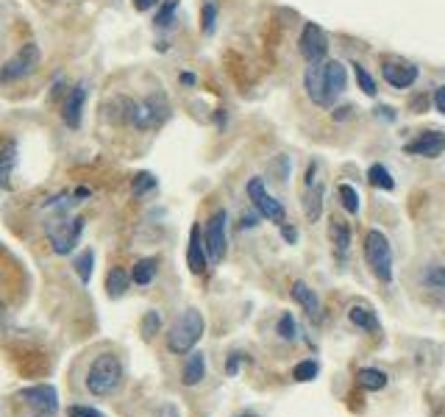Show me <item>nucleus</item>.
Here are the masks:
<instances>
[{
  "instance_id": "c756f323",
  "label": "nucleus",
  "mask_w": 445,
  "mask_h": 417,
  "mask_svg": "<svg viewBox=\"0 0 445 417\" xmlns=\"http://www.w3.org/2000/svg\"><path fill=\"white\" fill-rule=\"evenodd\" d=\"M276 331H278V337H281L284 342H295V340H298V323H295V314H292V312H284V314L278 317Z\"/></svg>"
},
{
  "instance_id": "a18cd8bd",
  "label": "nucleus",
  "mask_w": 445,
  "mask_h": 417,
  "mask_svg": "<svg viewBox=\"0 0 445 417\" xmlns=\"http://www.w3.org/2000/svg\"><path fill=\"white\" fill-rule=\"evenodd\" d=\"M351 112H354L351 106H342V109H334V114H331V117H334V120H345Z\"/></svg>"
},
{
  "instance_id": "f03ea898",
  "label": "nucleus",
  "mask_w": 445,
  "mask_h": 417,
  "mask_svg": "<svg viewBox=\"0 0 445 417\" xmlns=\"http://www.w3.org/2000/svg\"><path fill=\"white\" fill-rule=\"evenodd\" d=\"M204 331H206L204 314L198 309H187L184 314L176 317V323L167 331V351L176 354V356H187L190 351H195Z\"/></svg>"
},
{
  "instance_id": "37998d69",
  "label": "nucleus",
  "mask_w": 445,
  "mask_h": 417,
  "mask_svg": "<svg viewBox=\"0 0 445 417\" xmlns=\"http://www.w3.org/2000/svg\"><path fill=\"white\" fill-rule=\"evenodd\" d=\"M159 417H181V415H179V409H176L173 404H165V407L159 409Z\"/></svg>"
},
{
  "instance_id": "6ab92c4d",
  "label": "nucleus",
  "mask_w": 445,
  "mask_h": 417,
  "mask_svg": "<svg viewBox=\"0 0 445 417\" xmlns=\"http://www.w3.org/2000/svg\"><path fill=\"white\" fill-rule=\"evenodd\" d=\"M14 167H17V142L8 139L3 148H0V190H11V179H14Z\"/></svg>"
},
{
  "instance_id": "4be33fe9",
  "label": "nucleus",
  "mask_w": 445,
  "mask_h": 417,
  "mask_svg": "<svg viewBox=\"0 0 445 417\" xmlns=\"http://www.w3.org/2000/svg\"><path fill=\"white\" fill-rule=\"evenodd\" d=\"M156 273H159V261H156L153 256H145V259H137V261H134L131 281H134L137 287H148V284H153Z\"/></svg>"
},
{
  "instance_id": "b1692460",
  "label": "nucleus",
  "mask_w": 445,
  "mask_h": 417,
  "mask_svg": "<svg viewBox=\"0 0 445 417\" xmlns=\"http://www.w3.org/2000/svg\"><path fill=\"white\" fill-rule=\"evenodd\" d=\"M387 373L384 370H379V367H362L359 373H356V384L362 387V390H368V393H379V390H384L387 387Z\"/></svg>"
},
{
  "instance_id": "ddd939ff",
  "label": "nucleus",
  "mask_w": 445,
  "mask_h": 417,
  "mask_svg": "<svg viewBox=\"0 0 445 417\" xmlns=\"http://www.w3.org/2000/svg\"><path fill=\"white\" fill-rule=\"evenodd\" d=\"M86 98H89V84H86V81H78L73 89H67V95H64V109H61V120L67 123V128H78V126H81Z\"/></svg>"
},
{
  "instance_id": "2eb2a0df",
  "label": "nucleus",
  "mask_w": 445,
  "mask_h": 417,
  "mask_svg": "<svg viewBox=\"0 0 445 417\" xmlns=\"http://www.w3.org/2000/svg\"><path fill=\"white\" fill-rule=\"evenodd\" d=\"M187 267L201 275L206 273L209 267V253H206V245H204V234H201V225H193L190 228V245H187Z\"/></svg>"
},
{
  "instance_id": "de8ad7c7",
  "label": "nucleus",
  "mask_w": 445,
  "mask_h": 417,
  "mask_svg": "<svg viewBox=\"0 0 445 417\" xmlns=\"http://www.w3.org/2000/svg\"><path fill=\"white\" fill-rule=\"evenodd\" d=\"M153 3H156V0H134V8H137V11H148Z\"/></svg>"
},
{
  "instance_id": "58836bf2",
  "label": "nucleus",
  "mask_w": 445,
  "mask_h": 417,
  "mask_svg": "<svg viewBox=\"0 0 445 417\" xmlns=\"http://www.w3.org/2000/svg\"><path fill=\"white\" fill-rule=\"evenodd\" d=\"M281 236H284V242L295 245V242H298V228H292L289 222H284V225H281Z\"/></svg>"
},
{
  "instance_id": "49530a36",
  "label": "nucleus",
  "mask_w": 445,
  "mask_h": 417,
  "mask_svg": "<svg viewBox=\"0 0 445 417\" xmlns=\"http://www.w3.org/2000/svg\"><path fill=\"white\" fill-rule=\"evenodd\" d=\"M179 81H181L184 86H195V75H193V73H181Z\"/></svg>"
},
{
  "instance_id": "09e8293b",
  "label": "nucleus",
  "mask_w": 445,
  "mask_h": 417,
  "mask_svg": "<svg viewBox=\"0 0 445 417\" xmlns=\"http://www.w3.org/2000/svg\"><path fill=\"white\" fill-rule=\"evenodd\" d=\"M236 417H259V415H256V412H248V409H245V412H239Z\"/></svg>"
},
{
  "instance_id": "6e6552de",
  "label": "nucleus",
  "mask_w": 445,
  "mask_h": 417,
  "mask_svg": "<svg viewBox=\"0 0 445 417\" xmlns=\"http://www.w3.org/2000/svg\"><path fill=\"white\" fill-rule=\"evenodd\" d=\"M225 225H228V211H225V208H218V211L206 220L204 245H206V253H209V264H220L222 259H225V250H228Z\"/></svg>"
},
{
  "instance_id": "423d86ee",
  "label": "nucleus",
  "mask_w": 445,
  "mask_h": 417,
  "mask_svg": "<svg viewBox=\"0 0 445 417\" xmlns=\"http://www.w3.org/2000/svg\"><path fill=\"white\" fill-rule=\"evenodd\" d=\"M20 401L31 409L33 417L59 415V390L53 384H33L20 390Z\"/></svg>"
},
{
  "instance_id": "473e14b6",
  "label": "nucleus",
  "mask_w": 445,
  "mask_h": 417,
  "mask_svg": "<svg viewBox=\"0 0 445 417\" xmlns=\"http://www.w3.org/2000/svg\"><path fill=\"white\" fill-rule=\"evenodd\" d=\"M159 328H162V314H159L156 309L145 312V317H142V337H145V340H153V337L159 334Z\"/></svg>"
},
{
  "instance_id": "7ed1b4c3",
  "label": "nucleus",
  "mask_w": 445,
  "mask_h": 417,
  "mask_svg": "<svg viewBox=\"0 0 445 417\" xmlns=\"http://www.w3.org/2000/svg\"><path fill=\"white\" fill-rule=\"evenodd\" d=\"M362 250H365V261H368V267L373 270V275H376L382 284H393V245H390V239L384 236V231L370 228V231L365 234Z\"/></svg>"
},
{
  "instance_id": "a878e982",
  "label": "nucleus",
  "mask_w": 445,
  "mask_h": 417,
  "mask_svg": "<svg viewBox=\"0 0 445 417\" xmlns=\"http://www.w3.org/2000/svg\"><path fill=\"white\" fill-rule=\"evenodd\" d=\"M73 267H75L81 284H89V281H92V270H95V250H92V248H84V250L75 256Z\"/></svg>"
},
{
  "instance_id": "ea45409f",
  "label": "nucleus",
  "mask_w": 445,
  "mask_h": 417,
  "mask_svg": "<svg viewBox=\"0 0 445 417\" xmlns=\"http://www.w3.org/2000/svg\"><path fill=\"white\" fill-rule=\"evenodd\" d=\"M435 106H437L440 114H445V86H437V89H435Z\"/></svg>"
},
{
  "instance_id": "1a4fd4ad",
  "label": "nucleus",
  "mask_w": 445,
  "mask_h": 417,
  "mask_svg": "<svg viewBox=\"0 0 445 417\" xmlns=\"http://www.w3.org/2000/svg\"><path fill=\"white\" fill-rule=\"evenodd\" d=\"M39 64V47L33 42L22 45V50H17L3 67H0V84H14L22 81L33 73V67Z\"/></svg>"
},
{
  "instance_id": "f8f14e48",
  "label": "nucleus",
  "mask_w": 445,
  "mask_h": 417,
  "mask_svg": "<svg viewBox=\"0 0 445 417\" xmlns=\"http://www.w3.org/2000/svg\"><path fill=\"white\" fill-rule=\"evenodd\" d=\"M382 75H384V84H390L393 89H409V86L418 84L421 67L412 64V61L387 59V61H382Z\"/></svg>"
},
{
  "instance_id": "c85d7f7f",
  "label": "nucleus",
  "mask_w": 445,
  "mask_h": 417,
  "mask_svg": "<svg viewBox=\"0 0 445 417\" xmlns=\"http://www.w3.org/2000/svg\"><path fill=\"white\" fill-rule=\"evenodd\" d=\"M337 198H340V206L345 208L348 214H359V195H356V190L351 187V184H340L337 187Z\"/></svg>"
},
{
  "instance_id": "a19ab883",
  "label": "nucleus",
  "mask_w": 445,
  "mask_h": 417,
  "mask_svg": "<svg viewBox=\"0 0 445 417\" xmlns=\"http://www.w3.org/2000/svg\"><path fill=\"white\" fill-rule=\"evenodd\" d=\"M89 195H92V190H89V187H78V190L73 192V198H75V204H78V201H86Z\"/></svg>"
},
{
  "instance_id": "7c9ffc66",
  "label": "nucleus",
  "mask_w": 445,
  "mask_h": 417,
  "mask_svg": "<svg viewBox=\"0 0 445 417\" xmlns=\"http://www.w3.org/2000/svg\"><path fill=\"white\" fill-rule=\"evenodd\" d=\"M176 11H179V0H165L162 8L156 11V28H170L173 20H176Z\"/></svg>"
},
{
  "instance_id": "e433bc0d",
  "label": "nucleus",
  "mask_w": 445,
  "mask_h": 417,
  "mask_svg": "<svg viewBox=\"0 0 445 417\" xmlns=\"http://www.w3.org/2000/svg\"><path fill=\"white\" fill-rule=\"evenodd\" d=\"M409 109H412L415 114H423V112H429V95H415V98L409 100Z\"/></svg>"
},
{
  "instance_id": "9b49d317",
  "label": "nucleus",
  "mask_w": 445,
  "mask_h": 417,
  "mask_svg": "<svg viewBox=\"0 0 445 417\" xmlns=\"http://www.w3.org/2000/svg\"><path fill=\"white\" fill-rule=\"evenodd\" d=\"M298 50L306 61H323L329 53V36L317 22H306L298 36Z\"/></svg>"
},
{
  "instance_id": "cd10ccee",
  "label": "nucleus",
  "mask_w": 445,
  "mask_h": 417,
  "mask_svg": "<svg viewBox=\"0 0 445 417\" xmlns=\"http://www.w3.org/2000/svg\"><path fill=\"white\" fill-rule=\"evenodd\" d=\"M156 187H159V181H156V176H153V173H148V170H142V173H137V176L131 179V192H134L137 198H142V195L153 192Z\"/></svg>"
},
{
  "instance_id": "0eeeda50",
  "label": "nucleus",
  "mask_w": 445,
  "mask_h": 417,
  "mask_svg": "<svg viewBox=\"0 0 445 417\" xmlns=\"http://www.w3.org/2000/svg\"><path fill=\"white\" fill-rule=\"evenodd\" d=\"M245 192H248V198H250V204L256 206V211L264 217V220H270V222H278V225H284L287 222V208L281 206V201H276L270 192H267V187H264V179H250L248 181V187H245Z\"/></svg>"
},
{
  "instance_id": "f704fd0d",
  "label": "nucleus",
  "mask_w": 445,
  "mask_h": 417,
  "mask_svg": "<svg viewBox=\"0 0 445 417\" xmlns=\"http://www.w3.org/2000/svg\"><path fill=\"white\" fill-rule=\"evenodd\" d=\"M423 281H426L429 287H435V289H445V267H432V270H426Z\"/></svg>"
},
{
  "instance_id": "79ce46f5",
  "label": "nucleus",
  "mask_w": 445,
  "mask_h": 417,
  "mask_svg": "<svg viewBox=\"0 0 445 417\" xmlns=\"http://www.w3.org/2000/svg\"><path fill=\"white\" fill-rule=\"evenodd\" d=\"M259 217H262L259 211H256V214H245V217H242V228H253V225L259 222Z\"/></svg>"
},
{
  "instance_id": "dca6fc26",
  "label": "nucleus",
  "mask_w": 445,
  "mask_h": 417,
  "mask_svg": "<svg viewBox=\"0 0 445 417\" xmlns=\"http://www.w3.org/2000/svg\"><path fill=\"white\" fill-rule=\"evenodd\" d=\"M289 295H292V298H295V303L306 312V317H309V320H317V317H320L323 303H320L317 292H315L306 281H295V284H292V289H289Z\"/></svg>"
},
{
  "instance_id": "412c9836",
  "label": "nucleus",
  "mask_w": 445,
  "mask_h": 417,
  "mask_svg": "<svg viewBox=\"0 0 445 417\" xmlns=\"http://www.w3.org/2000/svg\"><path fill=\"white\" fill-rule=\"evenodd\" d=\"M329 239H331V245H334V250H337V259L345 261L348 248H351V225H348L345 220H331V225H329Z\"/></svg>"
},
{
  "instance_id": "a211bd4d",
  "label": "nucleus",
  "mask_w": 445,
  "mask_h": 417,
  "mask_svg": "<svg viewBox=\"0 0 445 417\" xmlns=\"http://www.w3.org/2000/svg\"><path fill=\"white\" fill-rule=\"evenodd\" d=\"M348 320H351V326L359 328L362 334H379V331H382V323H379L373 306H368V303H354V306L348 309Z\"/></svg>"
},
{
  "instance_id": "5701e85b",
  "label": "nucleus",
  "mask_w": 445,
  "mask_h": 417,
  "mask_svg": "<svg viewBox=\"0 0 445 417\" xmlns=\"http://www.w3.org/2000/svg\"><path fill=\"white\" fill-rule=\"evenodd\" d=\"M128 287H131V273H126L123 267H112L106 275V295L112 301H117L128 292Z\"/></svg>"
},
{
  "instance_id": "c03bdc74",
  "label": "nucleus",
  "mask_w": 445,
  "mask_h": 417,
  "mask_svg": "<svg viewBox=\"0 0 445 417\" xmlns=\"http://www.w3.org/2000/svg\"><path fill=\"white\" fill-rule=\"evenodd\" d=\"M376 114H379V117H384V120H395V112H393L390 106H379V109H376Z\"/></svg>"
},
{
  "instance_id": "72a5a7b5",
  "label": "nucleus",
  "mask_w": 445,
  "mask_h": 417,
  "mask_svg": "<svg viewBox=\"0 0 445 417\" xmlns=\"http://www.w3.org/2000/svg\"><path fill=\"white\" fill-rule=\"evenodd\" d=\"M215 25H218V6L209 0L201 8V28H204V33H215Z\"/></svg>"
},
{
  "instance_id": "9d476101",
  "label": "nucleus",
  "mask_w": 445,
  "mask_h": 417,
  "mask_svg": "<svg viewBox=\"0 0 445 417\" xmlns=\"http://www.w3.org/2000/svg\"><path fill=\"white\" fill-rule=\"evenodd\" d=\"M303 89L315 106H320V109L334 106V98L329 92V84H326V61H309V67L303 73Z\"/></svg>"
},
{
  "instance_id": "bb28decb",
  "label": "nucleus",
  "mask_w": 445,
  "mask_h": 417,
  "mask_svg": "<svg viewBox=\"0 0 445 417\" xmlns=\"http://www.w3.org/2000/svg\"><path fill=\"white\" fill-rule=\"evenodd\" d=\"M317 373H320V362H317V359H303V362H298V365L292 367V381L309 384V381L317 379Z\"/></svg>"
},
{
  "instance_id": "c9c22d12",
  "label": "nucleus",
  "mask_w": 445,
  "mask_h": 417,
  "mask_svg": "<svg viewBox=\"0 0 445 417\" xmlns=\"http://www.w3.org/2000/svg\"><path fill=\"white\" fill-rule=\"evenodd\" d=\"M67 415L70 417H106L100 409H95V407H84V404L70 407V409H67Z\"/></svg>"
},
{
  "instance_id": "aec40b11",
  "label": "nucleus",
  "mask_w": 445,
  "mask_h": 417,
  "mask_svg": "<svg viewBox=\"0 0 445 417\" xmlns=\"http://www.w3.org/2000/svg\"><path fill=\"white\" fill-rule=\"evenodd\" d=\"M326 84H329L331 98L337 100L348 86V67L342 61H326Z\"/></svg>"
},
{
  "instance_id": "f3484780",
  "label": "nucleus",
  "mask_w": 445,
  "mask_h": 417,
  "mask_svg": "<svg viewBox=\"0 0 445 417\" xmlns=\"http://www.w3.org/2000/svg\"><path fill=\"white\" fill-rule=\"evenodd\" d=\"M206 379V354L204 351H190L181 367V384L184 387H198Z\"/></svg>"
},
{
  "instance_id": "2f4dec72",
  "label": "nucleus",
  "mask_w": 445,
  "mask_h": 417,
  "mask_svg": "<svg viewBox=\"0 0 445 417\" xmlns=\"http://www.w3.org/2000/svg\"><path fill=\"white\" fill-rule=\"evenodd\" d=\"M354 75H356V84H359V89L368 95V98H376V81H373V75L362 67V64H354Z\"/></svg>"
},
{
  "instance_id": "393cba45",
  "label": "nucleus",
  "mask_w": 445,
  "mask_h": 417,
  "mask_svg": "<svg viewBox=\"0 0 445 417\" xmlns=\"http://www.w3.org/2000/svg\"><path fill=\"white\" fill-rule=\"evenodd\" d=\"M368 181H370V187L384 190V192H393V190H395V179H393V173H390L384 165H370V167H368Z\"/></svg>"
},
{
  "instance_id": "20e7f679",
  "label": "nucleus",
  "mask_w": 445,
  "mask_h": 417,
  "mask_svg": "<svg viewBox=\"0 0 445 417\" xmlns=\"http://www.w3.org/2000/svg\"><path fill=\"white\" fill-rule=\"evenodd\" d=\"M84 217H61L47 228V239H50V250L56 256H67L75 250L81 234H84Z\"/></svg>"
},
{
  "instance_id": "4c0bfd02",
  "label": "nucleus",
  "mask_w": 445,
  "mask_h": 417,
  "mask_svg": "<svg viewBox=\"0 0 445 417\" xmlns=\"http://www.w3.org/2000/svg\"><path fill=\"white\" fill-rule=\"evenodd\" d=\"M239 362H242V354H231V356L225 359V373H228V376H236V373H239Z\"/></svg>"
},
{
  "instance_id": "f257e3e1",
  "label": "nucleus",
  "mask_w": 445,
  "mask_h": 417,
  "mask_svg": "<svg viewBox=\"0 0 445 417\" xmlns=\"http://www.w3.org/2000/svg\"><path fill=\"white\" fill-rule=\"evenodd\" d=\"M123 362L117 354H100L92 359L89 370H86V390L95 398H109L123 387Z\"/></svg>"
},
{
  "instance_id": "39448f33",
  "label": "nucleus",
  "mask_w": 445,
  "mask_h": 417,
  "mask_svg": "<svg viewBox=\"0 0 445 417\" xmlns=\"http://www.w3.org/2000/svg\"><path fill=\"white\" fill-rule=\"evenodd\" d=\"M301 206L309 222H317L323 217V181H320V162L312 159L303 173V192H301Z\"/></svg>"
},
{
  "instance_id": "4468645a",
  "label": "nucleus",
  "mask_w": 445,
  "mask_h": 417,
  "mask_svg": "<svg viewBox=\"0 0 445 417\" xmlns=\"http://www.w3.org/2000/svg\"><path fill=\"white\" fill-rule=\"evenodd\" d=\"M404 153L421 156V159H437L445 153V134L443 131H423L418 139L404 145Z\"/></svg>"
}]
</instances>
